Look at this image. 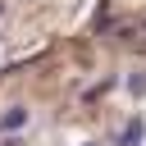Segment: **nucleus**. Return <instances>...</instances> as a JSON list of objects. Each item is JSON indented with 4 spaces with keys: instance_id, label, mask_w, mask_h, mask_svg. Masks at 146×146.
Instances as JSON below:
<instances>
[{
    "instance_id": "f257e3e1",
    "label": "nucleus",
    "mask_w": 146,
    "mask_h": 146,
    "mask_svg": "<svg viewBox=\"0 0 146 146\" xmlns=\"http://www.w3.org/2000/svg\"><path fill=\"white\" fill-rule=\"evenodd\" d=\"M141 137H146V123L132 114L123 128H119V137H114V146H141Z\"/></svg>"
},
{
    "instance_id": "7ed1b4c3",
    "label": "nucleus",
    "mask_w": 146,
    "mask_h": 146,
    "mask_svg": "<svg viewBox=\"0 0 146 146\" xmlns=\"http://www.w3.org/2000/svg\"><path fill=\"white\" fill-rule=\"evenodd\" d=\"M123 87H128V96H146V73H141V68H132V73L123 78Z\"/></svg>"
},
{
    "instance_id": "20e7f679",
    "label": "nucleus",
    "mask_w": 146,
    "mask_h": 146,
    "mask_svg": "<svg viewBox=\"0 0 146 146\" xmlns=\"http://www.w3.org/2000/svg\"><path fill=\"white\" fill-rule=\"evenodd\" d=\"M82 146H96V141H82Z\"/></svg>"
},
{
    "instance_id": "f03ea898",
    "label": "nucleus",
    "mask_w": 146,
    "mask_h": 146,
    "mask_svg": "<svg viewBox=\"0 0 146 146\" xmlns=\"http://www.w3.org/2000/svg\"><path fill=\"white\" fill-rule=\"evenodd\" d=\"M23 123H27V110H23V105H14V110H5V114H0V132H9V137H14Z\"/></svg>"
}]
</instances>
